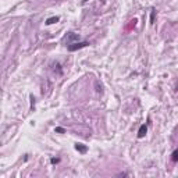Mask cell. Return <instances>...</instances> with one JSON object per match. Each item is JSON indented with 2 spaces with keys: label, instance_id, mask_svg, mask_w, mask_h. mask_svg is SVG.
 <instances>
[{
  "label": "cell",
  "instance_id": "obj_1",
  "mask_svg": "<svg viewBox=\"0 0 178 178\" xmlns=\"http://www.w3.org/2000/svg\"><path fill=\"white\" fill-rule=\"evenodd\" d=\"M88 42H72V43H70L68 44V50L70 52H75V50H78V49H82V47H85V46H88Z\"/></svg>",
  "mask_w": 178,
  "mask_h": 178
},
{
  "label": "cell",
  "instance_id": "obj_2",
  "mask_svg": "<svg viewBox=\"0 0 178 178\" xmlns=\"http://www.w3.org/2000/svg\"><path fill=\"white\" fill-rule=\"evenodd\" d=\"M66 40H67V44H70V43H72V40H79V35L74 34V32H70V34L67 35Z\"/></svg>",
  "mask_w": 178,
  "mask_h": 178
},
{
  "label": "cell",
  "instance_id": "obj_3",
  "mask_svg": "<svg viewBox=\"0 0 178 178\" xmlns=\"http://www.w3.org/2000/svg\"><path fill=\"white\" fill-rule=\"evenodd\" d=\"M146 132H148V127L146 125H141L139 127V131H138V138H143L145 135H146Z\"/></svg>",
  "mask_w": 178,
  "mask_h": 178
},
{
  "label": "cell",
  "instance_id": "obj_4",
  "mask_svg": "<svg viewBox=\"0 0 178 178\" xmlns=\"http://www.w3.org/2000/svg\"><path fill=\"white\" fill-rule=\"evenodd\" d=\"M75 149H77L78 152H81V153H85V152H86V146H84L82 143H77V145H75Z\"/></svg>",
  "mask_w": 178,
  "mask_h": 178
},
{
  "label": "cell",
  "instance_id": "obj_5",
  "mask_svg": "<svg viewBox=\"0 0 178 178\" xmlns=\"http://www.w3.org/2000/svg\"><path fill=\"white\" fill-rule=\"evenodd\" d=\"M57 21H59V17H50V18H47L46 24H47V25H52V24H54V22H57Z\"/></svg>",
  "mask_w": 178,
  "mask_h": 178
},
{
  "label": "cell",
  "instance_id": "obj_6",
  "mask_svg": "<svg viewBox=\"0 0 178 178\" xmlns=\"http://www.w3.org/2000/svg\"><path fill=\"white\" fill-rule=\"evenodd\" d=\"M171 160H173V161H178V149H177V150H174V153H173V157H171Z\"/></svg>",
  "mask_w": 178,
  "mask_h": 178
},
{
  "label": "cell",
  "instance_id": "obj_7",
  "mask_svg": "<svg viewBox=\"0 0 178 178\" xmlns=\"http://www.w3.org/2000/svg\"><path fill=\"white\" fill-rule=\"evenodd\" d=\"M59 161H60V159H59V157H53V159L50 160V163H52V164H57Z\"/></svg>",
  "mask_w": 178,
  "mask_h": 178
},
{
  "label": "cell",
  "instance_id": "obj_8",
  "mask_svg": "<svg viewBox=\"0 0 178 178\" xmlns=\"http://www.w3.org/2000/svg\"><path fill=\"white\" fill-rule=\"evenodd\" d=\"M56 132H64L63 128H56Z\"/></svg>",
  "mask_w": 178,
  "mask_h": 178
}]
</instances>
